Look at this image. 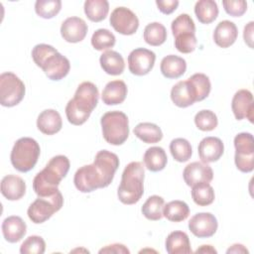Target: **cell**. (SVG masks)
Listing matches in <instances>:
<instances>
[{
    "mask_svg": "<svg viewBox=\"0 0 254 254\" xmlns=\"http://www.w3.org/2000/svg\"><path fill=\"white\" fill-rule=\"evenodd\" d=\"M222 5L225 12L232 17H240L247 10V2L244 0H224Z\"/></svg>",
    "mask_w": 254,
    "mask_h": 254,
    "instance_id": "7bdbcfd3",
    "label": "cell"
},
{
    "mask_svg": "<svg viewBox=\"0 0 254 254\" xmlns=\"http://www.w3.org/2000/svg\"><path fill=\"white\" fill-rule=\"evenodd\" d=\"M171 99L176 106L186 108L198 101L197 90L189 78L181 80L172 87Z\"/></svg>",
    "mask_w": 254,
    "mask_h": 254,
    "instance_id": "5bb4252c",
    "label": "cell"
},
{
    "mask_svg": "<svg viewBox=\"0 0 254 254\" xmlns=\"http://www.w3.org/2000/svg\"><path fill=\"white\" fill-rule=\"evenodd\" d=\"M62 9L61 0H38L35 3V11L44 19H51L58 15Z\"/></svg>",
    "mask_w": 254,
    "mask_h": 254,
    "instance_id": "8d00e7d4",
    "label": "cell"
},
{
    "mask_svg": "<svg viewBox=\"0 0 254 254\" xmlns=\"http://www.w3.org/2000/svg\"><path fill=\"white\" fill-rule=\"evenodd\" d=\"M99 253H123V254H129L130 251L129 249L123 245V244H119V243H114L111 245H106L105 247L101 248L99 250Z\"/></svg>",
    "mask_w": 254,
    "mask_h": 254,
    "instance_id": "f6af8a7d",
    "label": "cell"
},
{
    "mask_svg": "<svg viewBox=\"0 0 254 254\" xmlns=\"http://www.w3.org/2000/svg\"><path fill=\"white\" fill-rule=\"evenodd\" d=\"M99 92L96 85L90 81L81 82L73 97L65 106V115L72 125H82L90 116L98 103Z\"/></svg>",
    "mask_w": 254,
    "mask_h": 254,
    "instance_id": "7a4b0ae2",
    "label": "cell"
},
{
    "mask_svg": "<svg viewBox=\"0 0 254 254\" xmlns=\"http://www.w3.org/2000/svg\"><path fill=\"white\" fill-rule=\"evenodd\" d=\"M84 13L92 22H101L109 11V3L106 0H86L84 2Z\"/></svg>",
    "mask_w": 254,
    "mask_h": 254,
    "instance_id": "4dcf8cb0",
    "label": "cell"
},
{
    "mask_svg": "<svg viewBox=\"0 0 254 254\" xmlns=\"http://www.w3.org/2000/svg\"><path fill=\"white\" fill-rule=\"evenodd\" d=\"M156 4L158 6V9L166 15L172 14L179 6L178 0H157Z\"/></svg>",
    "mask_w": 254,
    "mask_h": 254,
    "instance_id": "ee69618b",
    "label": "cell"
},
{
    "mask_svg": "<svg viewBox=\"0 0 254 254\" xmlns=\"http://www.w3.org/2000/svg\"><path fill=\"white\" fill-rule=\"evenodd\" d=\"M119 167L118 156L107 150L97 152L94 162L80 167L74 174L73 183L81 192H91L108 187Z\"/></svg>",
    "mask_w": 254,
    "mask_h": 254,
    "instance_id": "6da1fadb",
    "label": "cell"
},
{
    "mask_svg": "<svg viewBox=\"0 0 254 254\" xmlns=\"http://www.w3.org/2000/svg\"><path fill=\"white\" fill-rule=\"evenodd\" d=\"M69 166L67 157L64 155L53 157L46 167L34 178L33 189L38 196H49L58 192V187L67 175Z\"/></svg>",
    "mask_w": 254,
    "mask_h": 254,
    "instance_id": "3957f363",
    "label": "cell"
},
{
    "mask_svg": "<svg viewBox=\"0 0 254 254\" xmlns=\"http://www.w3.org/2000/svg\"><path fill=\"white\" fill-rule=\"evenodd\" d=\"M253 24L254 22H249L245 27H244V32H243V38L244 42L249 46V48L253 49Z\"/></svg>",
    "mask_w": 254,
    "mask_h": 254,
    "instance_id": "bcb514c9",
    "label": "cell"
},
{
    "mask_svg": "<svg viewBox=\"0 0 254 254\" xmlns=\"http://www.w3.org/2000/svg\"><path fill=\"white\" fill-rule=\"evenodd\" d=\"M189 79L194 84L197 94H198V101L203 100L209 95L211 84L209 77L204 73H194Z\"/></svg>",
    "mask_w": 254,
    "mask_h": 254,
    "instance_id": "b9f144b4",
    "label": "cell"
},
{
    "mask_svg": "<svg viewBox=\"0 0 254 254\" xmlns=\"http://www.w3.org/2000/svg\"><path fill=\"white\" fill-rule=\"evenodd\" d=\"M237 36L238 30L236 25L229 20H223L214 29L213 41L218 47L226 49L235 43Z\"/></svg>",
    "mask_w": 254,
    "mask_h": 254,
    "instance_id": "ffe728a7",
    "label": "cell"
},
{
    "mask_svg": "<svg viewBox=\"0 0 254 254\" xmlns=\"http://www.w3.org/2000/svg\"><path fill=\"white\" fill-rule=\"evenodd\" d=\"M160 69L162 74L167 78H179L187 69L186 61L176 55H169L163 58Z\"/></svg>",
    "mask_w": 254,
    "mask_h": 254,
    "instance_id": "d4e9b609",
    "label": "cell"
},
{
    "mask_svg": "<svg viewBox=\"0 0 254 254\" xmlns=\"http://www.w3.org/2000/svg\"><path fill=\"white\" fill-rule=\"evenodd\" d=\"M104 140L111 145H122L129 136V120L122 111H109L100 119Z\"/></svg>",
    "mask_w": 254,
    "mask_h": 254,
    "instance_id": "52a82bcc",
    "label": "cell"
},
{
    "mask_svg": "<svg viewBox=\"0 0 254 254\" xmlns=\"http://www.w3.org/2000/svg\"><path fill=\"white\" fill-rule=\"evenodd\" d=\"M194 123L197 129L201 131H212L217 127L218 120L213 111L203 109L195 114Z\"/></svg>",
    "mask_w": 254,
    "mask_h": 254,
    "instance_id": "74e56055",
    "label": "cell"
},
{
    "mask_svg": "<svg viewBox=\"0 0 254 254\" xmlns=\"http://www.w3.org/2000/svg\"><path fill=\"white\" fill-rule=\"evenodd\" d=\"M236 168L242 173H250L254 169V139L251 133L242 132L234 137Z\"/></svg>",
    "mask_w": 254,
    "mask_h": 254,
    "instance_id": "30bf717a",
    "label": "cell"
},
{
    "mask_svg": "<svg viewBox=\"0 0 254 254\" xmlns=\"http://www.w3.org/2000/svg\"><path fill=\"white\" fill-rule=\"evenodd\" d=\"M87 24L79 17H68L61 26V35L67 43L81 42L87 34Z\"/></svg>",
    "mask_w": 254,
    "mask_h": 254,
    "instance_id": "e0dca14e",
    "label": "cell"
},
{
    "mask_svg": "<svg viewBox=\"0 0 254 254\" xmlns=\"http://www.w3.org/2000/svg\"><path fill=\"white\" fill-rule=\"evenodd\" d=\"M115 36L107 29L96 30L91 37V45L97 51H105L114 47Z\"/></svg>",
    "mask_w": 254,
    "mask_h": 254,
    "instance_id": "d590c367",
    "label": "cell"
},
{
    "mask_svg": "<svg viewBox=\"0 0 254 254\" xmlns=\"http://www.w3.org/2000/svg\"><path fill=\"white\" fill-rule=\"evenodd\" d=\"M194 14L201 24H210L218 16V7L213 0H199L194 5Z\"/></svg>",
    "mask_w": 254,
    "mask_h": 254,
    "instance_id": "f546056e",
    "label": "cell"
},
{
    "mask_svg": "<svg viewBox=\"0 0 254 254\" xmlns=\"http://www.w3.org/2000/svg\"><path fill=\"white\" fill-rule=\"evenodd\" d=\"M64 204V197L62 192L59 190L53 195L49 196H38L34 200L28 210L27 214L30 220L36 224L47 221L55 212L59 211Z\"/></svg>",
    "mask_w": 254,
    "mask_h": 254,
    "instance_id": "ba28073f",
    "label": "cell"
},
{
    "mask_svg": "<svg viewBox=\"0 0 254 254\" xmlns=\"http://www.w3.org/2000/svg\"><path fill=\"white\" fill-rule=\"evenodd\" d=\"M155 61L156 55L154 52L145 48H137L128 56V68L132 74L145 75L151 71Z\"/></svg>",
    "mask_w": 254,
    "mask_h": 254,
    "instance_id": "7c38bea8",
    "label": "cell"
},
{
    "mask_svg": "<svg viewBox=\"0 0 254 254\" xmlns=\"http://www.w3.org/2000/svg\"><path fill=\"white\" fill-rule=\"evenodd\" d=\"M165 200L160 195H151L142 205L141 211L143 215L149 220H160L163 217V207Z\"/></svg>",
    "mask_w": 254,
    "mask_h": 254,
    "instance_id": "836d02e7",
    "label": "cell"
},
{
    "mask_svg": "<svg viewBox=\"0 0 254 254\" xmlns=\"http://www.w3.org/2000/svg\"><path fill=\"white\" fill-rule=\"evenodd\" d=\"M37 127L45 135H54L62 129L63 120L57 110L46 109L39 114Z\"/></svg>",
    "mask_w": 254,
    "mask_h": 254,
    "instance_id": "7402d4cb",
    "label": "cell"
},
{
    "mask_svg": "<svg viewBox=\"0 0 254 254\" xmlns=\"http://www.w3.org/2000/svg\"><path fill=\"white\" fill-rule=\"evenodd\" d=\"M145 42L153 47L163 45L167 40V30L165 26L159 22H153L148 24L144 29Z\"/></svg>",
    "mask_w": 254,
    "mask_h": 254,
    "instance_id": "1f68e13d",
    "label": "cell"
},
{
    "mask_svg": "<svg viewBox=\"0 0 254 254\" xmlns=\"http://www.w3.org/2000/svg\"><path fill=\"white\" fill-rule=\"evenodd\" d=\"M143 161L145 167L151 172H159L165 169L168 162V157L162 147L148 148L144 154Z\"/></svg>",
    "mask_w": 254,
    "mask_h": 254,
    "instance_id": "4316f807",
    "label": "cell"
},
{
    "mask_svg": "<svg viewBox=\"0 0 254 254\" xmlns=\"http://www.w3.org/2000/svg\"><path fill=\"white\" fill-rule=\"evenodd\" d=\"M195 253H217V251L211 245H201L195 250Z\"/></svg>",
    "mask_w": 254,
    "mask_h": 254,
    "instance_id": "c3c4849f",
    "label": "cell"
},
{
    "mask_svg": "<svg viewBox=\"0 0 254 254\" xmlns=\"http://www.w3.org/2000/svg\"><path fill=\"white\" fill-rule=\"evenodd\" d=\"M128 88L123 80H111L103 88L101 99L106 105H117L125 100Z\"/></svg>",
    "mask_w": 254,
    "mask_h": 254,
    "instance_id": "603a6c76",
    "label": "cell"
},
{
    "mask_svg": "<svg viewBox=\"0 0 254 254\" xmlns=\"http://www.w3.org/2000/svg\"><path fill=\"white\" fill-rule=\"evenodd\" d=\"M1 193L8 200H18L26 193V183L19 176H5L1 181Z\"/></svg>",
    "mask_w": 254,
    "mask_h": 254,
    "instance_id": "44dd1931",
    "label": "cell"
},
{
    "mask_svg": "<svg viewBox=\"0 0 254 254\" xmlns=\"http://www.w3.org/2000/svg\"><path fill=\"white\" fill-rule=\"evenodd\" d=\"M170 151L173 158L180 163L189 161L192 154L190 143L185 138H176L172 140L170 143Z\"/></svg>",
    "mask_w": 254,
    "mask_h": 254,
    "instance_id": "e575fe53",
    "label": "cell"
},
{
    "mask_svg": "<svg viewBox=\"0 0 254 254\" xmlns=\"http://www.w3.org/2000/svg\"><path fill=\"white\" fill-rule=\"evenodd\" d=\"M189 214L190 207L183 200H172L163 207V216L172 222L184 221L188 218Z\"/></svg>",
    "mask_w": 254,
    "mask_h": 254,
    "instance_id": "f1b7e54d",
    "label": "cell"
},
{
    "mask_svg": "<svg viewBox=\"0 0 254 254\" xmlns=\"http://www.w3.org/2000/svg\"><path fill=\"white\" fill-rule=\"evenodd\" d=\"M145 171L141 162L129 163L121 176L117 196L124 204H135L144 193Z\"/></svg>",
    "mask_w": 254,
    "mask_h": 254,
    "instance_id": "5b68a950",
    "label": "cell"
},
{
    "mask_svg": "<svg viewBox=\"0 0 254 254\" xmlns=\"http://www.w3.org/2000/svg\"><path fill=\"white\" fill-rule=\"evenodd\" d=\"M217 219L210 212L194 214L189 221V229L198 238L211 237L217 230Z\"/></svg>",
    "mask_w": 254,
    "mask_h": 254,
    "instance_id": "4fadbf2b",
    "label": "cell"
},
{
    "mask_svg": "<svg viewBox=\"0 0 254 254\" xmlns=\"http://www.w3.org/2000/svg\"><path fill=\"white\" fill-rule=\"evenodd\" d=\"M110 25L119 34L130 36L136 33L139 27V20L136 14L126 7L115 8L109 18Z\"/></svg>",
    "mask_w": 254,
    "mask_h": 254,
    "instance_id": "8fae6325",
    "label": "cell"
},
{
    "mask_svg": "<svg viewBox=\"0 0 254 254\" xmlns=\"http://www.w3.org/2000/svg\"><path fill=\"white\" fill-rule=\"evenodd\" d=\"M197 41L195 33H182L175 36V47L183 54H190L195 50Z\"/></svg>",
    "mask_w": 254,
    "mask_h": 254,
    "instance_id": "60d3db41",
    "label": "cell"
},
{
    "mask_svg": "<svg viewBox=\"0 0 254 254\" xmlns=\"http://www.w3.org/2000/svg\"><path fill=\"white\" fill-rule=\"evenodd\" d=\"M231 109L237 120L248 119L253 123L254 102L253 95L248 89H239L233 95L231 101Z\"/></svg>",
    "mask_w": 254,
    "mask_h": 254,
    "instance_id": "9a60e30c",
    "label": "cell"
},
{
    "mask_svg": "<svg viewBox=\"0 0 254 254\" xmlns=\"http://www.w3.org/2000/svg\"><path fill=\"white\" fill-rule=\"evenodd\" d=\"M226 253H227V254H229V253H246V254H247V253H248V250L245 248L244 245L236 243V244H233L231 247H229V248L227 249Z\"/></svg>",
    "mask_w": 254,
    "mask_h": 254,
    "instance_id": "7dc6e473",
    "label": "cell"
},
{
    "mask_svg": "<svg viewBox=\"0 0 254 254\" xmlns=\"http://www.w3.org/2000/svg\"><path fill=\"white\" fill-rule=\"evenodd\" d=\"M46 250L45 240L38 235L29 236L20 246L21 254H43Z\"/></svg>",
    "mask_w": 254,
    "mask_h": 254,
    "instance_id": "ab89813d",
    "label": "cell"
},
{
    "mask_svg": "<svg viewBox=\"0 0 254 254\" xmlns=\"http://www.w3.org/2000/svg\"><path fill=\"white\" fill-rule=\"evenodd\" d=\"M24 82L13 72L7 71L0 75V103L5 107L19 104L25 96Z\"/></svg>",
    "mask_w": 254,
    "mask_h": 254,
    "instance_id": "9c48e42d",
    "label": "cell"
},
{
    "mask_svg": "<svg viewBox=\"0 0 254 254\" xmlns=\"http://www.w3.org/2000/svg\"><path fill=\"white\" fill-rule=\"evenodd\" d=\"M173 36L182 33H195V25L189 14H181L171 24Z\"/></svg>",
    "mask_w": 254,
    "mask_h": 254,
    "instance_id": "f35d334b",
    "label": "cell"
},
{
    "mask_svg": "<svg viewBox=\"0 0 254 254\" xmlns=\"http://www.w3.org/2000/svg\"><path fill=\"white\" fill-rule=\"evenodd\" d=\"M191 197L195 204L207 206L214 201V190L209 183H199L191 187Z\"/></svg>",
    "mask_w": 254,
    "mask_h": 254,
    "instance_id": "d6a6232c",
    "label": "cell"
},
{
    "mask_svg": "<svg viewBox=\"0 0 254 254\" xmlns=\"http://www.w3.org/2000/svg\"><path fill=\"white\" fill-rule=\"evenodd\" d=\"M197 152L202 163L216 162L224 153V145L217 137H205L199 142Z\"/></svg>",
    "mask_w": 254,
    "mask_h": 254,
    "instance_id": "ac0fdd59",
    "label": "cell"
},
{
    "mask_svg": "<svg viewBox=\"0 0 254 254\" xmlns=\"http://www.w3.org/2000/svg\"><path fill=\"white\" fill-rule=\"evenodd\" d=\"M40 153V145L35 139L30 137L20 138L15 142L11 151V164L17 171L27 173L36 166Z\"/></svg>",
    "mask_w": 254,
    "mask_h": 254,
    "instance_id": "8992f818",
    "label": "cell"
},
{
    "mask_svg": "<svg viewBox=\"0 0 254 254\" xmlns=\"http://www.w3.org/2000/svg\"><path fill=\"white\" fill-rule=\"evenodd\" d=\"M1 228L5 240L10 243L20 241L25 236L27 231L26 222L17 215L6 217L2 222Z\"/></svg>",
    "mask_w": 254,
    "mask_h": 254,
    "instance_id": "d6986e66",
    "label": "cell"
},
{
    "mask_svg": "<svg viewBox=\"0 0 254 254\" xmlns=\"http://www.w3.org/2000/svg\"><path fill=\"white\" fill-rule=\"evenodd\" d=\"M183 178L189 187L199 183H210L213 179V171L205 163L192 162L184 169Z\"/></svg>",
    "mask_w": 254,
    "mask_h": 254,
    "instance_id": "2e32d148",
    "label": "cell"
},
{
    "mask_svg": "<svg viewBox=\"0 0 254 254\" xmlns=\"http://www.w3.org/2000/svg\"><path fill=\"white\" fill-rule=\"evenodd\" d=\"M134 135L147 144H155L162 140L163 132L161 128L151 122H142L137 124L133 129Z\"/></svg>",
    "mask_w": 254,
    "mask_h": 254,
    "instance_id": "83f0119b",
    "label": "cell"
},
{
    "mask_svg": "<svg viewBox=\"0 0 254 254\" xmlns=\"http://www.w3.org/2000/svg\"><path fill=\"white\" fill-rule=\"evenodd\" d=\"M32 59L52 80L63 79L70 69L68 59L48 44L36 45L32 50Z\"/></svg>",
    "mask_w": 254,
    "mask_h": 254,
    "instance_id": "277c9868",
    "label": "cell"
},
{
    "mask_svg": "<svg viewBox=\"0 0 254 254\" xmlns=\"http://www.w3.org/2000/svg\"><path fill=\"white\" fill-rule=\"evenodd\" d=\"M99 63L103 71L110 75H119L125 68L123 57L112 50L104 52L99 58Z\"/></svg>",
    "mask_w": 254,
    "mask_h": 254,
    "instance_id": "484cf974",
    "label": "cell"
},
{
    "mask_svg": "<svg viewBox=\"0 0 254 254\" xmlns=\"http://www.w3.org/2000/svg\"><path fill=\"white\" fill-rule=\"evenodd\" d=\"M165 247L169 254H190L192 252L188 234L180 230L173 231L167 236Z\"/></svg>",
    "mask_w": 254,
    "mask_h": 254,
    "instance_id": "cb8c5ba5",
    "label": "cell"
}]
</instances>
